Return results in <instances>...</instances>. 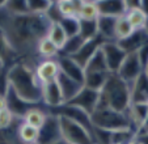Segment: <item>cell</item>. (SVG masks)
<instances>
[{"label": "cell", "instance_id": "6da1fadb", "mask_svg": "<svg viewBox=\"0 0 148 144\" xmlns=\"http://www.w3.org/2000/svg\"><path fill=\"white\" fill-rule=\"evenodd\" d=\"M51 26L46 14H9L0 9V32L16 55H37V45Z\"/></svg>", "mask_w": 148, "mask_h": 144}, {"label": "cell", "instance_id": "7a4b0ae2", "mask_svg": "<svg viewBox=\"0 0 148 144\" xmlns=\"http://www.w3.org/2000/svg\"><path fill=\"white\" fill-rule=\"evenodd\" d=\"M8 86L24 102L37 105L42 102V85L36 76V66L28 60L14 62L7 69Z\"/></svg>", "mask_w": 148, "mask_h": 144}, {"label": "cell", "instance_id": "3957f363", "mask_svg": "<svg viewBox=\"0 0 148 144\" xmlns=\"http://www.w3.org/2000/svg\"><path fill=\"white\" fill-rule=\"evenodd\" d=\"M130 104V85L117 73H110L103 88L100 91L98 106L110 108L117 111H126Z\"/></svg>", "mask_w": 148, "mask_h": 144}, {"label": "cell", "instance_id": "277c9868", "mask_svg": "<svg viewBox=\"0 0 148 144\" xmlns=\"http://www.w3.org/2000/svg\"><path fill=\"white\" fill-rule=\"evenodd\" d=\"M90 121L95 128L106 132H115L131 128L127 111H117L105 106H98L95 113L90 115Z\"/></svg>", "mask_w": 148, "mask_h": 144}, {"label": "cell", "instance_id": "5b68a950", "mask_svg": "<svg viewBox=\"0 0 148 144\" xmlns=\"http://www.w3.org/2000/svg\"><path fill=\"white\" fill-rule=\"evenodd\" d=\"M58 115V114H56ZM62 139L67 144H95L93 134L79 122L64 115H58Z\"/></svg>", "mask_w": 148, "mask_h": 144}, {"label": "cell", "instance_id": "8992f818", "mask_svg": "<svg viewBox=\"0 0 148 144\" xmlns=\"http://www.w3.org/2000/svg\"><path fill=\"white\" fill-rule=\"evenodd\" d=\"M59 140H62L59 117L53 111H49L46 122L39 128L37 144H54Z\"/></svg>", "mask_w": 148, "mask_h": 144}, {"label": "cell", "instance_id": "52a82bcc", "mask_svg": "<svg viewBox=\"0 0 148 144\" xmlns=\"http://www.w3.org/2000/svg\"><path fill=\"white\" fill-rule=\"evenodd\" d=\"M143 72H144V68L140 63L138 53H129L126 54V58L123 59L117 75L130 85L142 75Z\"/></svg>", "mask_w": 148, "mask_h": 144}, {"label": "cell", "instance_id": "ba28073f", "mask_svg": "<svg viewBox=\"0 0 148 144\" xmlns=\"http://www.w3.org/2000/svg\"><path fill=\"white\" fill-rule=\"evenodd\" d=\"M98 102H100V92L83 86L81 91L66 105L77 108L80 110L85 111L87 114H89V115H92L96 109L98 108Z\"/></svg>", "mask_w": 148, "mask_h": 144}, {"label": "cell", "instance_id": "9c48e42d", "mask_svg": "<svg viewBox=\"0 0 148 144\" xmlns=\"http://www.w3.org/2000/svg\"><path fill=\"white\" fill-rule=\"evenodd\" d=\"M100 49L102 51L103 58H105L108 71L110 73H117L123 59L126 58V51L117 42H103Z\"/></svg>", "mask_w": 148, "mask_h": 144}, {"label": "cell", "instance_id": "30bf717a", "mask_svg": "<svg viewBox=\"0 0 148 144\" xmlns=\"http://www.w3.org/2000/svg\"><path fill=\"white\" fill-rule=\"evenodd\" d=\"M56 62H58V66H59V72L66 75L67 77L72 79L75 80L76 83L84 84V68L80 67L72 58L70 56H66V55H62V54H58L56 56Z\"/></svg>", "mask_w": 148, "mask_h": 144}, {"label": "cell", "instance_id": "8fae6325", "mask_svg": "<svg viewBox=\"0 0 148 144\" xmlns=\"http://www.w3.org/2000/svg\"><path fill=\"white\" fill-rule=\"evenodd\" d=\"M42 102L51 109H58L64 105L60 88L56 80L42 84Z\"/></svg>", "mask_w": 148, "mask_h": 144}, {"label": "cell", "instance_id": "7c38bea8", "mask_svg": "<svg viewBox=\"0 0 148 144\" xmlns=\"http://www.w3.org/2000/svg\"><path fill=\"white\" fill-rule=\"evenodd\" d=\"M58 75H59V66L55 58L43 59V60L38 62V64L36 66V76L38 79V81L41 83V85L55 80Z\"/></svg>", "mask_w": 148, "mask_h": 144}, {"label": "cell", "instance_id": "4fadbf2b", "mask_svg": "<svg viewBox=\"0 0 148 144\" xmlns=\"http://www.w3.org/2000/svg\"><path fill=\"white\" fill-rule=\"evenodd\" d=\"M103 42L105 41H103L100 36H97L93 39H89V41H85L83 43V46L79 49L77 53L73 54V55L70 56V58H72L79 66L84 68V66L88 63V60H89V59L93 56V54L100 49L101 45H102Z\"/></svg>", "mask_w": 148, "mask_h": 144}, {"label": "cell", "instance_id": "5bb4252c", "mask_svg": "<svg viewBox=\"0 0 148 144\" xmlns=\"http://www.w3.org/2000/svg\"><path fill=\"white\" fill-rule=\"evenodd\" d=\"M131 104H148V76L143 72L132 84H130Z\"/></svg>", "mask_w": 148, "mask_h": 144}, {"label": "cell", "instance_id": "9a60e30c", "mask_svg": "<svg viewBox=\"0 0 148 144\" xmlns=\"http://www.w3.org/2000/svg\"><path fill=\"white\" fill-rule=\"evenodd\" d=\"M126 111H127L131 128L134 130V132H140L145 122V118L148 115V104H130L129 109Z\"/></svg>", "mask_w": 148, "mask_h": 144}, {"label": "cell", "instance_id": "2e32d148", "mask_svg": "<svg viewBox=\"0 0 148 144\" xmlns=\"http://www.w3.org/2000/svg\"><path fill=\"white\" fill-rule=\"evenodd\" d=\"M97 9L98 16L109 17H121L127 12L125 0H101L97 1Z\"/></svg>", "mask_w": 148, "mask_h": 144}, {"label": "cell", "instance_id": "e0dca14e", "mask_svg": "<svg viewBox=\"0 0 148 144\" xmlns=\"http://www.w3.org/2000/svg\"><path fill=\"white\" fill-rule=\"evenodd\" d=\"M55 80H56V83H58L59 88H60L62 97H63V102H64V105L70 102V101L76 96V94L81 91V88H83V85H81V84L76 83L75 80L67 77L66 75L60 73V72H59V75L56 76Z\"/></svg>", "mask_w": 148, "mask_h": 144}, {"label": "cell", "instance_id": "ac0fdd59", "mask_svg": "<svg viewBox=\"0 0 148 144\" xmlns=\"http://www.w3.org/2000/svg\"><path fill=\"white\" fill-rule=\"evenodd\" d=\"M5 100H7V109L11 111L14 118H18V119H23L24 115L26 114V111L33 106V105H29V104L24 102L9 86L5 93Z\"/></svg>", "mask_w": 148, "mask_h": 144}, {"label": "cell", "instance_id": "d6986e66", "mask_svg": "<svg viewBox=\"0 0 148 144\" xmlns=\"http://www.w3.org/2000/svg\"><path fill=\"white\" fill-rule=\"evenodd\" d=\"M147 42H148V33L145 32V29H142V30H134V33L130 37H127L126 39H122V41H118L117 43L126 51V54H129V53H136L140 47L144 43H147Z\"/></svg>", "mask_w": 148, "mask_h": 144}, {"label": "cell", "instance_id": "ffe728a7", "mask_svg": "<svg viewBox=\"0 0 148 144\" xmlns=\"http://www.w3.org/2000/svg\"><path fill=\"white\" fill-rule=\"evenodd\" d=\"M118 17L98 16L97 17V29L98 36L105 42H115V22Z\"/></svg>", "mask_w": 148, "mask_h": 144}, {"label": "cell", "instance_id": "44dd1931", "mask_svg": "<svg viewBox=\"0 0 148 144\" xmlns=\"http://www.w3.org/2000/svg\"><path fill=\"white\" fill-rule=\"evenodd\" d=\"M109 72H84V84L83 86L92 91L100 92L103 88L109 77Z\"/></svg>", "mask_w": 148, "mask_h": 144}, {"label": "cell", "instance_id": "7402d4cb", "mask_svg": "<svg viewBox=\"0 0 148 144\" xmlns=\"http://www.w3.org/2000/svg\"><path fill=\"white\" fill-rule=\"evenodd\" d=\"M47 114H49V111H45L43 109L32 106V108L26 111L25 115H24L23 122H25L26 125L32 126V127L37 128V130H39V128L43 126V123L46 122Z\"/></svg>", "mask_w": 148, "mask_h": 144}, {"label": "cell", "instance_id": "603a6c76", "mask_svg": "<svg viewBox=\"0 0 148 144\" xmlns=\"http://www.w3.org/2000/svg\"><path fill=\"white\" fill-rule=\"evenodd\" d=\"M46 37L55 45V47L59 51L63 49V46H64L66 41H67V38H68L66 32L63 30V28H62V25L59 22H51V26H50V29H49V33Z\"/></svg>", "mask_w": 148, "mask_h": 144}, {"label": "cell", "instance_id": "cb8c5ba5", "mask_svg": "<svg viewBox=\"0 0 148 144\" xmlns=\"http://www.w3.org/2000/svg\"><path fill=\"white\" fill-rule=\"evenodd\" d=\"M17 134H18L20 141L23 144H37L39 130L26 125L25 122L21 121L18 125V128H17Z\"/></svg>", "mask_w": 148, "mask_h": 144}, {"label": "cell", "instance_id": "d4e9b609", "mask_svg": "<svg viewBox=\"0 0 148 144\" xmlns=\"http://www.w3.org/2000/svg\"><path fill=\"white\" fill-rule=\"evenodd\" d=\"M79 36L84 41H89L98 36L97 20H79Z\"/></svg>", "mask_w": 148, "mask_h": 144}, {"label": "cell", "instance_id": "484cf974", "mask_svg": "<svg viewBox=\"0 0 148 144\" xmlns=\"http://www.w3.org/2000/svg\"><path fill=\"white\" fill-rule=\"evenodd\" d=\"M98 9L97 1H90V0H81L80 7L77 12L79 20H97Z\"/></svg>", "mask_w": 148, "mask_h": 144}, {"label": "cell", "instance_id": "4316f807", "mask_svg": "<svg viewBox=\"0 0 148 144\" xmlns=\"http://www.w3.org/2000/svg\"><path fill=\"white\" fill-rule=\"evenodd\" d=\"M84 72H109L101 49H98V50L93 54L92 58L88 60V63L84 66Z\"/></svg>", "mask_w": 148, "mask_h": 144}, {"label": "cell", "instance_id": "83f0119b", "mask_svg": "<svg viewBox=\"0 0 148 144\" xmlns=\"http://www.w3.org/2000/svg\"><path fill=\"white\" fill-rule=\"evenodd\" d=\"M58 54L59 50L47 37L42 38L37 45V55L38 56H42L45 59H54L58 56Z\"/></svg>", "mask_w": 148, "mask_h": 144}, {"label": "cell", "instance_id": "f1b7e54d", "mask_svg": "<svg viewBox=\"0 0 148 144\" xmlns=\"http://www.w3.org/2000/svg\"><path fill=\"white\" fill-rule=\"evenodd\" d=\"M55 4L62 17H76L77 19L80 1H77V0H59V1H55Z\"/></svg>", "mask_w": 148, "mask_h": 144}, {"label": "cell", "instance_id": "f546056e", "mask_svg": "<svg viewBox=\"0 0 148 144\" xmlns=\"http://www.w3.org/2000/svg\"><path fill=\"white\" fill-rule=\"evenodd\" d=\"M126 17H127L130 25H131V28L134 29V30H142V29L145 28L148 17L143 13V11L140 8L127 11L126 12Z\"/></svg>", "mask_w": 148, "mask_h": 144}, {"label": "cell", "instance_id": "4dcf8cb0", "mask_svg": "<svg viewBox=\"0 0 148 144\" xmlns=\"http://www.w3.org/2000/svg\"><path fill=\"white\" fill-rule=\"evenodd\" d=\"M134 33V29L131 28L127 17L121 16L117 19V22H115V42L122 41V39H126L127 37H130Z\"/></svg>", "mask_w": 148, "mask_h": 144}, {"label": "cell", "instance_id": "1f68e13d", "mask_svg": "<svg viewBox=\"0 0 148 144\" xmlns=\"http://www.w3.org/2000/svg\"><path fill=\"white\" fill-rule=\"evenodd\" d=\"M84 42H85V41H84V39L81 38L80 36L70 37V38H67L64 46H63V49H62L60 51H59V54H62V55H66V56H72L73 54L77 53L79 49L83 46Z\"/></svg>", "mask_w": 148, "mask_h": 144}, {"label": "cell", "instance_id": "d6a6232c", "mask_svg": "<svg viewBox=\"0 0 148 144\" xmlns=\"http://www.w3.org/2000/svg\"><path fill=\"white\" fill-rule=\"evenodd\" d=\"M4 9L9 14H26L29 13L26 0H7Z\"/></svg>", "mask_w": 148, "mask_h": 144}, {"label": "cell", "instance_id": "836d02e7", "mask_svg": "<svg viewBox=\"0 0 148 144\" xmlns=\"http://www.w3.org/2000/svg\"><path fill=\"white\" fill-rule=\"evenodd\" d=\"M26 1H28L29 13L33 14H46L53 5L51 0H26Z\"/></svg>", "mask_w": 148, "mask_h": 144}, {"label": "cell", "instance_id": "e575fe53", "mask_svg": "<svg viewBox=\"0 0 148 144\" xmlns=\"http://www.w3.org/2000/svg\"><path fill=\"white\" fill-rule=\"evenodd\" d=\"M59 24L62 25L68 38L79 36V19H76V17H63L59 21Z\"/></svg>", "mask_w": 148, "mask_h": 144}, {"label": "cell", "instance_id": "d590c367", "mask_svg": "<svg viewBox=\"0 0 148 144\" xmlns=\"http://www.w3.org/2000/svg\"><path fill=\"white\" fill-rule=\"evenodd\" d=\"M14 56H17L16 53L11 49V46L8 45L7 39L4 38V36L1 34V32H0V60H3L4 63L7 64V62L13 59Z\"/></svg>", "mask_w": 148, "mask_h": 144}, {"label": "cell", "instance_id": "8d00e7d4", "mask_svg": "<svg viewBox=\"0 0 148 144\" xmlns=\"http://www.w3.org/2000/svg\"><path fill=\"white\" fill-rule=\"evenodd\" d=\"M16 119H18V118H14L8 109L0 110V130H5V128L11 127Z\"/></svg>", "mask_w": 148, "mask_h": 144}, {"label": "cell", "instance_id": "74e56055", "mask_svg": "<svg viewBox=\"0 0 148 144\" xmlns=\"http://www.w3.org/2000/svg\"><path fill=\"white\" fill-rule=\"evenodd\" d=\"M136 53H138V56H139V59H140V63H142L143 68H145V66H147V63H148V42L143 45Z\"/></svg>", "mask_w": 148, "mask_h": 144}, {"label": "cell", "instance_id": "f35d334b", "mask_svg": "<svg viewBox=\"0 0 148 144\" xmlns=\"http://www.w3.org/2000/svg\"><path fill=\"white\" fill-rule=\"evenodd\" d=\"M135 140L139 144H148V132H139L135 136Z\"/></svg>", "mask_w": 148, "mask_h": 144}, {"label": "cell", "instance_id": "ab89813d", "mask_svg": "<svg viewBox=\"0 0 148 144\" xmlns=\"http://www.w3.org/2000/svg\"><path fill=\"white\" fill-rule=\"evenodd\" d=\"M140 9H142L143 13L148 17V0H142V1H140Z\"/></svg>", "mask_w": 148, "mask_h": 144}, {"label": "cell", "instance_id": "60d3db41", "mask_svg": "<svg viewBox=\"0 0 148 144\" xmlns=\"http://www.w3.org/2000/svg\"><path fill=\"white\" fill-rule=\"evenodd\" d=\"M7 109V100H5V94H0V110Z\"/></svg>", "mask_w": 148, "mask_h": 144}, {"label": "cell", "instance_id": "b9f144b4", "mask_svg": "<svg viewBox=\"0 0 148 144\" xmlns=\"http://www.w3.org/2000/svg\"><path fill=\"white\" fill-rule=\"evenodd\" d=\"M140 132H148V115H147V118H145V122H144V125H143ZM138 134H139V132H138Z\"/></svg>", "mask_w": 148, "mask_h": 144}, {"label": "cell", "instance_id": "7bdbcfd3", "mask_svg": "<svg viewBox=\"0 0 148 144\" xmlns=\"http://www.w3.org/2000/svg\"><path fill=\"white\" fill-rule=\"evenodd\" d=\"M4 5H5V1H4V0H1V1H0V9H3Z\"/></svg>", "mask_w": 148, "mask_h": 144}, {"label": "cell", "instance_id": "ee69618b", "mask_svg": "<svg viewBox=\"0 0 148 144\" xmlns=\"http://www.w3.org/2000/svg\"><path fill=\"white\" fill-rule=\"evenodd\" d=\"M54 144H67V143H66V141H64V140H63V139H62V140L56 141V143H54Z\"/></svg>", "mask_w": 148, "mask_h": 144}, {"label": "cell", "instance_id": "f6af8a7d", "mask_svg": "<svg viewBox=\"0 0 148 144\" xmlns=\"http://www.w3.org/2000/svg\"><path fill=\"white\" fill-rule=\"evenodd\" d=\"M144 73L148 76V63H147V66H145V68H144Z\"/></svg>", "mask_w": 148, "mask_h": 144}, {"label": "cell", "instance_id": "bcb514c9", "mask_svg": "<svg viewBox=\"0 0 148 144\" xmlns=\"http://www.w3.org/2000/svg\"><path fill=\"white\" fill-rule=\"evenodd\" d=\"M129 144H139V143H138V141H136V140H135V139H134V140H132V141H130Z\"/></svg>", "mask_w": 148, "mask_h": 144}]
</instances>
